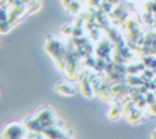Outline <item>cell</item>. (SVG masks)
Returning a JSON list of instances; mask_svg holds the SVG:
<instances>
[{
	"label": "cell",
	"mask_w": 156,
	"mask_h": 139,
	"mask_svg": "<svg viewBox=\"0 0 156 139\" xmlns=\"http://www.w3.org/2000/svg\"><path fill=\"white\" fill-rule=\"evenodd\" d=\"M126 72H128V73H137V72H140V70H139V64L136 62V64L126 66Z\"/></svg>",
	"instance_id": "obj_21"
},
{
	"label": "cell",
	"mask_w": 156,
	"mask_h": 139,
	"mask_svg": "<svg viewBox=\"0 0 156 139\" xmlns=\"http://www.w3.org/2000/svg\"><path fill=\"white\" fill-rule=\"evenodd\" d=\"M12 27H14V25L11 23L9 19H8L6 22H0V31H2V33H8L9 28H12Z\"/></svg>",
	"instance_id": "obj_14"
},
{
	"label": "cell",
	"mask_w": 156,
	"mask_h": 139,
	"mask_svg": "<svg viewBox=\"0 0 156 139\" xmlns=\"http://www.w3.org/2000/svg\"><path fill=\"white\" fill-rule=\"evenodd\" d=\"M30 2H31V0H22V3H25V5H28Z\"/></svg>",
	"instance_id": "obj_25"
},
{
	"label": "cell",
	"mask_w": 156,
	"mask_h": 139,
	"mask_svg": "<svg viewBox=\"0 0 156 139\" xmlns=\"http://www.w3.org/2000/svg\"><path fill=\"white\" fill-rule=\"evenodd\" d=\"M37 9H41V2H39V0H31V2L27 5V12H30V14L36 12Z\"/></svg>",
	"instance_id": "obj_11"
},
{
	"label": "cell",
	"mask_w": 156,
	"mask_h": 139,
	"mask_svg": "<svg viewBox=\"0 0 156 139\" xmlns=\"http://www.w3.org/2000/svg\"><path fill=\"white\" fill-rule=\"evenodd\" d=\"M25 127H27L28 131H36V133H42L44 131V127L42 123L39 122L36 117H30V119H25Z\"/></svg>",
	"instance_id": "obj_3"
},
{
	"label": "cell",
	"mask_w": 156,
	"mask_h": 139,
	"mask_svg": "<svg viewBox=\"0 0 156 139\" xmlns=\"http://www.w3.org/2000/svg\"><path fill=\"white\" fill-rule=\"evenodd\" d=\"M106 64H108V59H106V58L97 56V59H95V66H94L95 72H98V73H105V70H106Z\"/></svg>",
	"instance_id": "obj_8"
},
{
	"label": "cell",
	"mask_w": 156,
	"mask_h": 139,
	"mask_svg": "<svg viewBox=\"0 0 156 139\" xmlns=\"http://www.w3.org/2000/svg\"><path fill=\"white\" fill-rule=\"evenodd\" d=\"M61 31H62V34H67V36H72V31H73V27L72 25H64V27L61 28Z\"/></svg>",
	"instance_id": "obj_20"
},
{
	"label": "cell",
	"mask_w": 156,
	"mask_h": 139,
	"mask_svg": "<svg viewBox=\"0 0 156 139\" xmlns=\"http://www.w3.org/2000/svg\"><path fill=\"white\" fill-rule=\"evenodd\" d=\"M89 34H90V37H92L94 41H97L98 37H100V28L95 27V28H92V30H89Z\"/></svg>",
	"instance_id": "obj_19"
},
{
	"label": "cell",
	"mask_w": 156,
	"mask_h": 139,
	"mask_svg": "<svg viewBox=\"0 0 156 139\" xmlns=\"http://www.w3.org/2000/svg\"><path fill=\"white\" fill-rule=\"evenodd\" d=\"M55 89L61 95H75L76 94V89H75L72 84H67V83H58Z\"/></svg>",
	"instance_id": "obj_5"
},
{
	"label": "cell",
	"mask_w": 156,
	"mask_h": 139,
	"mask_svg": "<svg viewBox=\"0 0 156 139\" xmlns=\"http://www.w3.org/2000/svg\"><path fill=\"white\" fill-rule=\"evenodd\" d=\"M151 137H153V139H156V131H153V133H151Z\"/></svg>",
	"instance_id": "obj_26"
},
{
	"label": "cell",
	"mask_w": 156,
	"mask_h": 139,
	"mask_svg": "<svg viewBox=\"0 0 156 139\" xmlns=\"http://www.w3.org/2000/svg\"><path fill=\"white\" fill-rule=\"evenodd\" d=\"M27 134V127H22L20 123H9L8 127L3 130L2 133V137L3 139H20V137H25Z\"/></svg>",
	"instance_id": "obj_1"
},
{
	"label": "cell",
	"mask_w": 156,
	"mask_h": 139,
	"mask_svg": "<svg viewBox=\"0 0 156 139\" xmlns=\"http://www.w3.org/2000/svg\"><path fill=\"white\" fill-rule=\"evenodd\" d=\"M80 91H81V94H83L84 97H92V95H95V92H94V84L90 83L87 78H83V80L80 81Z\"/></svg>",
	"instance_id": "obj_4"
},
{
	"label": "cell",
	"mask_w": 156,
	"mask_h": 139,
	"mask_svg": "<svg viewBox=\"0 0 156 139\" xmlns=\"http://www.w3.org/2000/svg\"><path fill=\"white\" fill-rule=\"evenodd\" d=\"M136 106L137 108H140V109H144L145 106H148V102H147V98H145V95H142L137 102H136Z\"/></svg>",
	"instance_id": "obj_18"
},
{
	"label": "cell",
	"mask_w": 156,
	"mask_h": 139,
	"mask_svg": "<svg viewBox=\"0 0 156 139\" xmlns=\"http://www.w3.org/2000/svg\"><path fill=\"white\" fill-rule=\"evenodd\" d=\"M36 119L44 123V122H50V120H55L53 119V112H51V109H42L41 112H37L36 114Z\"/></svg>",
	"instance_id": "obj_7"
},
{
	"label": "cell",
	"mask_w": 156,
	"mask_h": 139,
	"mask_svg": "<svg viewBox=\"0 0 156 139\" xmlns=\"http://www.w3.org/2000/svg\"><path fill=\"white\" fill-rule=\"evenodd\" d=\"M83 33H84L83 25H75L73 31H72V36H73V37H78V36H83Z\"/></svg>",
	"instance_id": "obj_16"
},
{
	"label": "cell",
	"mask_w": 156,
	"mask_h": 139,
	"mask_svg": "<svg viewBox=\"0 0 156 139\" xmlns=\"http://www.w3.org/2000/svg\"><path fill=\"white\" fill-rule=\"evenodd\" d=\"M145 98H147V102H148V106L150 105H153L154 102H156V94H154V91H148L147 94H145Z\"/></svg>",
	"instance_id": "obj_17"
},
{
	"label": "cell",
	"mask_w": 156,
	"mask_h": 139,
	"mask_svg": "<svg viewBox=\"0 0 156 139\" xmlns=\"http://www.w3.org/2000/svg\"><path fill=\"white\" fill-rule=\"evenodd\" d=\"M69 12H70V14H80V11H81V2H80V0H73V2L66 8Z\"/></svg>",
	"instance_id": "obj_9"
},
{
	"label": "cell",
	"mask_w": 156,
	"mask_h": 139,
	"mask_svg": "<svg viewBox=\"0 0 156 139\" xmlns=\"http://www.w3.org/2000/svg\"><path fill=\"white\" fill-rule=\"evenodd\" d=\"M142 111L144 109H140V108H134L131 112H129V114H126L125 117H126V120L129 122V123H137L140 119H142Z\"/></svg>",
	"instance_id": "obj_6"
},
{
	"label": "cell",
	"mask_w": 156,
	"mask_h": 139,
	"mask_svg": "<svg viewBox=\"0 0 156 139\" xmlns=\"http://www.w3.org/2000/svg\"><path fill=\"white\" fill-rule=\"evenodd\" d=\"M106 2H109V3H112V5H119L120 0H106Z\"/></svg>",
	"instance_id": "obj_24"
},
{
	"label": "cell",
	"mask_w": 156,
	"mask_h": 139,
	"mask_svg": "<svg viewBox=\"0 0 156 139\" xmlns=\"http://www.w3.org/2000/svg\"><path fill=\"white\" fill-rule=\"evenodd\" d=\"M140 59L145 62L147 67H151V69H156V58L153 55H145V56H140Z\"/></svg>",
	"instance_id": "obj_10"
},
{
	"label": "cell",
	"mask_w": 156,
	"mask_h": 139,
	"mask_svg": "<svg viewBox=\"0 0 156 139\" xmlns=\"http://www.w3.org/2000/svg\"><path fill=\"white\" fill-rule=\"evenodd\" d=\"M72 2H73V0H61V5H62L64 8H67V6H69Z\"/></svg>",
	"instance_id": "obj_23"
},
{
	"label": "cell",
	"mask_w": 156,
	"mask_h": 139,
	"mask_svg": "<svg viewBox=\"0 0 156 139\" xmlns=\"http://www.w3.org/2000/svg\"><path fill=\"white\" fill-rule=\"evenodd\" d=\"M112 6H114L112 3H109V2H106V0H101V5H100L98 8H100L101 11H105V12H106V14H109V12H111V11L114 9Z\"/></svg>",
	"instance_id": "obj_13"
},
{
	"label": "cell",
	"mask_w": 156,
	"mask_h": 139,
	"mask_svg": "<svg viewBox=\"0 0 156 139\" xmlns=\"http://www.w3.org/2000/svg\"><path fill=\"white\" fill-rule=\"evenodd\" d=\"M87 5L89 6H94V8H98L101 5V0H87Z\"/></svg>",
	"instance_id": "obj_22"
},
{
	"label": "cell",
	"mask_w": 156,
	"mask_h": 139,
	"mask_svg": "<svg viewBox=\"0 0 156 139\" xmlns=\"http://www.w3.org/2000/svg\"><path fill=\"white\" fill-rule=\"evenodd\" d=\"M95 59H97V58H94V56H90V55H89V56L84 58V62H83V64H84L86 67H92V69H94V66H95Z\"/></svg>",
	"instance_id": "obj_15"
},
{
	"label": "cell",
	"mask_w": 156,
	"mask_h": 139,
	"mask_svg": "<svg viewBox=\"0 0 156 139\" xmlns=\"http://www.w3.org/2000/svg\"><path fill=\"white\" fill-rule=\"evenodd\" d=\"M123 28H125L126 31H128V30H133V28H139L136 17H133V19H125V25H123Z\"/></svg>",
	"instance_id": "obj_12"
},
{
	"label": "cell",
	"mask_w": 156,
	"mask_h": 139,
	"mask_svg": "<svg viewBox=\"0 0 156 139\" xmlns=\"http://www.w3.org/2000/svg\"><path fill=\"white\" fill-rule=\"evenodd\" d=\"M111 48H114V44H111V39L108 37V39H103L98 42V45L95 47V53H97V56L106 58L108 61H111V58H109Z\"/></svg>",
	"instance_id": "obj_2"
}]
</instances>
